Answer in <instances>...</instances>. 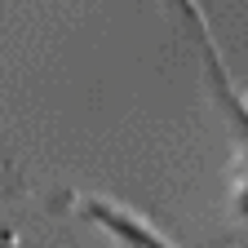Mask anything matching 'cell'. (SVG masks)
I'll use <instances>...</instances> for the list:
<instances>
[{"mask_svg": "<svg viewBox=\"0 0 248 248\" xmlns=\"http://www.w3.org/2000/svg\"><path fill=\"white\" fill-rule=\"evenodd\" d=\"M58 208H67L71 217L107 231L120 248H177L160 226H151L142 213H133L129 204H120L111 195H89V191H58L53 195Z\"/></svg>", "mask_w": 248, "mask_h": 248, "instance_id": "cell-1", "label": "cell"}, {"mask_svg": "<svg viewBox=\"0 0 248 248\" xmlns=\"http://www.w3.org/2000/svg\"><path fill=\"white\" fill-rule=\"evenodd\" d=\"M244 115H248V98H244Z\"/></svg>", "mask_w": 248, "mask_h": 248, "instance_id": "cell-4", "label": "cell"}, {"mask_svg": "<svg viewBox=\"0 0 248 248\" xmlns=\"http://www.w3.org/2000/svg\"><path fill=\"white\" fill-rule=\"evenodd\" d=\"M169 5H173V14L182 18V27L200 40V49H213V31H208V18H204V9H200V0H169Z\"/></svg>", "mask_w": 248, "mask_h": 248, "instance_id": "cell-3", "label": "cell"}, {"mask_svg": "<svg viewBox=\"0 0 248 248\" xmlns=\"http://www.w3.org/2000/svg\"><path fill=\"white\" fill-rule=\"evenodd\" d=\"M204 62H208V84L217 93V102H222L231 129H235V169H231V204L239 213V222L248 226V115H244V98L235 93V84L226 80V67L217 49H204Z\"/></svg>", "mask_w": 248, "mask_h": 248, "instance_id": "cell-2", "label": "cell"}]
</instances>
